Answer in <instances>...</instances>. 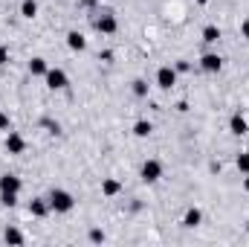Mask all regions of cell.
<instances>
[{"label":"cell","mask_w":249,"mask_h":247,"mask_svg":"<svg viewBox=\"0 0 249 247\" xmlns=\"http://www.w3.org/2000/svg\"><path fill=\"white\" fill-rule=\"evenodd\" d=\"M47 201H50V209H53V212H70V209L75 206V198H72L67 189H53Z\"/></svg>","instance_id":"obj_1"},{"label":"cell","mask_w":249,"mask_h":247,"mask_svg":"<svg viewBox=\"0 0 249 247\" xmlns=\"http://www.w3.org/2000/svg\"><path fill=\"white\" fill-rule=\"evenodd\" d=\"M139 175H142L145 184H157V181L162 178V163H160V160H145Z\"/></svg>","instance_id":"obj_2"},{"label":"cell","mask_w":249,"mask_h":247,"mask_svg":"<svg viewBox=\"0 0 249 247\" xmlns=\"http://www.w3.org/2000/svg\"><path fill=\"white\" fill-rule=\"evenodd\" d=\"M44 79H47V87H50V90H64V87L70 84L67 73H64V70H58V67H50Z\"/></svg>","instance_id":"obj_3"},{"label":"cell","mask_w":249,"mask_h":247,"mask_svg":"<svg viewBox=\"0 0 249 247\" xmlns=\"http://www.w3.org/2000/svg\"><path fill=\"white\" fill-rule=\"evenodd\" d=\"M157 84H160L162 90H171V87L177 84V70H174V67H168V64H165V67H160V70H157Z\"/></svg>","instance_id":"obj_4"},{"label":"cell","mask_w":249,"mask_h":247,"mask_svg":"<svg viewBox=\"0 0 249 247\" xmlns=\"http://www.w3.org/2000/svg\"><path fill=\"white\" fill-rule=\"evenodd\" d=\"M96 29H99L102 35H113V32L119 29V23H116V15H113V12H105L102 18H96Z\"/></svg>","instance_id":"obj_5"},{"label":"cell","mask_w":249,"mask_h":247,"mask_svg":"<svg viewBox=\"0 0 249 247\" xmlns=\"http://www.w3.org/2000/svg\"><path fill=\"white\" fill-rule=\"evenodd\" d=\"M6 151H9V154H23V151H26V140H23L20 134L9 131V137H6Z\"/></svg>","instance_id":"obj_6"},{"label":"cell","mask_w":249,"mask_h":247,"mask_svg":"<svg viewBox=\"0 0 249 247\" xmlns=\"http://www.w3.org/2000/svg\"><path fill=\"white\" fill-rule=\"evenodd\" d=\"M200 67H203L206 73H220V67H223V59H220L217 53H206V56L200 59Z\"/></svg>","instance_id":"obj_7"},{"label":"cell","mask_w":249,"mask_h":247,"mask_svg":"<svg viewBox=\"0 0 249 247\" xmlns=\"http://www.w3.org/2000/svg\"><path fill=\"white\" fill-rule=\"evenodd\" d=\"M67 47H70L72 53H81V50L87 47V38H84L78 29H72V32H67Z\"/></svg>","instance_id":"obj_8"},{"label":"cell","mask_w":249,"mask_h":247,"mask_svg":"<svg viewBox=\"0 0 249 247\" xmlns=\"http://www.w3.org/2000/svg\"><path fill=\"white\" fill-rule=\"evenodd\" d=\"M20 178L18 175H3L0 178V192H20Z\"/></svg>","instance_id":"obj_9"},{"label":"cell","mask_w":249,"mask_h":247,"mask_svg":"<svg viewBox=\"0 0 249 247\" xmlns=\"http://www.w3.org/2000/svg\"><path fill=\"white\" fill-rule=\"evenodd\" d=\"M29 212H32L35 218H44V215L50 212V201H44V198H35V201L29 204Z\"/></svg>","instance_id":"obj_10"},{"label":"cell","mask_w":249,"mask_h":247,"mask_svg":"<svg viewBox=\"0 0 249 247\" xmlns=\"http://www.w3.org/2000/svg\"><path fill=\"white\" fill-rule=\"evenodd\" d=\"M229 131H232L235 137H244V134H247V120H244L241 114H232V120H229Z\"/></svg>","instance_id":"obj_11"},{"label":"cell","mask_w":249,"mask_h":247,"mask_svg":"<svg viewBox=\"0 0 249 247\" xmlns=\"http://www.w3.org/2000/svg\"><path fill=\"white\" fill-rule=\"evenodd\" d=\"M119 192H122V184H119V181H113V178L102 181V195H107V198H116Z\"/></svg>","instance_id":"obj_12"},{"label":"cell","mask_w":249,"mask_h":247,"mask_svg":"<svg viewBox=\"0 0 249 247\" xmlns=\"http://www.w3.org/2000/svg\"><path fill=\"white\" fill-rule=\"evenodd\" d=\"M47 70H50V64L44 62V59H32L29 62V73L32 76H47Z\"/></svg>","instance_id":"obj_13"},{"label":"cell","mask_w":249,"mask_h":247,"mask_svg":"<svg viewBox=\"0 0 249 247\" xmlns=\"http://www.w3.org/2000/svg\"><path fill=\"white\" fill-rule=\"evenodd\" d=\"M200 221H203V212H200L197 206H194V209H188V212H186V218H183V224H186V227H197Z\"/></svg>","instance_id":"obj_14"},{"label":"cell","mask_w":249,"mask_h":247,"mask_svg":"<svg viewBox=\"0 0 249 247\" xmlns=\"http://www.w3.org/2000/svg\"><path fill=\"white\" fill-rule=\"evenodd\" d=\"M3 239H6L9 245H23V242H26V239H23V233H20V230H15V227H9V230L3 233Z\"/></svg>","instance_id":"obj_15"},{"label":"cell","mask_w":249,"mask_h":247,"mask_svg":"<svg viewBox=\"0 0 249 247\" xmlns=\"http://www.w3.org/2000/svg\"><path fill=\"white\" fill-rule=\"evenodd\" d=\"M151 131H154V125L148 123V120H139V123L133 125V134L136 137H151Z\"/></svg>","instance_id":"obj_16"},{"label":"cell","mask_w":249,"mask_h":247,"mask_svg":"<svg viewBox=\"0 0 249 247\" xmlns=\"http://www.w3.org/2000/svg\"><path fill=\"white\" fill-rule=\"evenodd\" d=\"M203 41H206V44L220 41V29H217V26H206V29H203Z\"/></svg>","instance_id":"obj_17"},{"label":"cell","mask_w":249,"mask_h":247,"mask_svg":"<svg viewBox=\"0 0 249 247\" xmlns=\"http://www.w3.org/2000/svg\"><path fill=\"white\" fill-rule=\"evenodd\" d=\"M20 15H23V18H35V15H38V3H35V0H23Z\"/></svg>","instance_id":"obj_18"},{"label":"cell","mask_w":249,"mask_h":247,"mask_svg":"<svg viewBox=\"0 0 249 247\" xmlns=\"http://www.w3.org/2000/svg\"><path fill=\"white\" fill-rule=\"evenodd\" d=\"M133 93H136L139 99H145V96H148V82H142V79H136V82H133Z\"/></svg>","instance_id":"obj_19"},{"label":"cell","mask_w":249,"mask_h":247,"mask_svg":"<svg viewBox=\"0 0 249 247\" xmlns=\"http://www.w3.org/2000/svg\"><path fill=\"white\" fill-rule=\"evenodd\" d=\"M235 166H238V172H244V175H249V154H238Z\"/></svg>","instance_id":"obj_20"},{"label":"cell","mask_w":249,"mask_h":247,"mask_svg":"<svg viewBox=\"0 0 249 247\" xmlns=\"http://www.w3.org/2000/svg\"><path fill=\"white\" fill-rule=\"evenodd\" d=\"M0 201H3L6 206H15V204H18V192H0Z\"/></svg>","instance_id":"obj_21"},{"label":"cell","mask_w":249,"mask_h":247,"mask_svg":"<svg viewBox=\"0 0 249 247\" xmlns=\"http://www.w3.org/2000/svg\"><path fill=\"white\" fill-rule=\"evenodd\" d=\"M90 242H93V245L105 242V233H102V230H90Z\"/></svg>","instance_id":"obj_22"},{"label":"cell","mask_w":249,"mask_h":247,"mask_svg":"<svg viewBox=\"0 0 249 247\" xmlns=\"http://www.w3.org/2000/svg\"><path fill=\"white\" fill-rule=\"evenodd\" d=\"M6 62H9V47H3V44H0V67H3Z\"/></svg>","instance_id":"obj_23"},{"label":"cell","mask_w":249,"mask_h":247,"mask_svg":"<svg viewBox=\"0 0 249 247\" xmlns=\"http://www.w3.org/2000/svg\"><path fill=\"white\" fill-rule=\"evenodd\" d=\"M0 131H9V117L0 111Z\"/></svg>","instance_id":"obj_24"},{"label":"cell","mask_w":249,"mask_h":247,"mask_svg":"<svg viewBox=\"0 0 249 247\" xmlns=\"http://www.w3.org/2000/svg\"><path fill=\"white\" fill-rule=\"evenodd\" d=\"M241 35H244V38L249 41V18L244 21V23H241Z\"/></svg>","instance_id":"obj_25"},{"label":"cell","mask_w":249,"mask_h":247,"mask_svg":"<svg viewBox=\"0 0 249 247\" xmlns=\"http://www.w3.org/2000/svg\"><path fill=\"white\" fill-rule=\"evenodd\" d=\"M174 70H177V73H186V70H188V62H180L177 67H174Z\"/></svg>","instance_id":"obj_26"},{"label":"cell","mask_w":249,"mask_h":247,"mask_svg":"<svg viewBox=\"0 0 249 247\" xmlns=\"http://www.w3.org/2000/svg\"><path fill=\"white\" fill-rule=\"evenodd\" d=\"M244 189H247V192H249V175H247V181H244Z\"/></svg>","instance_id":"obj_27"}]
</instances>
